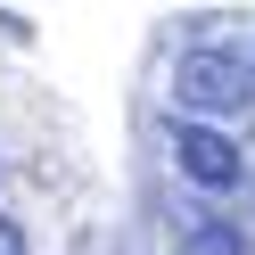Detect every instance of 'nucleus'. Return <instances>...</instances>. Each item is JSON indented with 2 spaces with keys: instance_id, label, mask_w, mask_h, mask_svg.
<instances>
[{
  "instance_id": "1",
  "label": "nucleus",
  "mask_w": 255,
  "mask_h": 255,
  "mask_svg": "<svg viewBox=\"0 0 255 255\" xmlns=\"http://www.w3.org/2000/svg\"><path fill=\"white\" fill-rule=\"evenodd\" d=\"M173 107L181 116H247L255 107V58L247 50H181L173 58Z\"/></svg>"
},
{
  "instance_id": "2",
  "label": "nucleus",
  "mask_w": 255,
  "mask_h": 255,
  "mask_svg": "<svg viewBox=\"0 0 255 255\" xmlns=\"http://www.w3.org/2000/svg\"><path fill=\"white\" fill-rule=\"evenodd\" d=\"M165 156H173V173H181L189 189H206V198H222V189H247V181H255L247 156H239V140L214 132V116H173Z\"/></svg>"
},
{
  "instance_id": "3",
  "label": "nucleus",
  "mask_w": 255,
  "mask_h": 255,
  "mask_svg": "<svg viewBox=\"0 0 255 255\" xmlns=\"http://www.w3.org/2000/svg\"><path fill=\"white\" fill-rule=\"evenodd\" d=\"M181 255H247V222H231V214H189V222H181Z\"/></svg>"
},
{
  "instance_id": "4",
  "label": "nucleus",
  "mask_w": 255,
  "mask_h": 255,
  "mask_svg": "<svg viewBox=\"0 0 255 255\" xmlns=\"http://www.w3.org/2000/svg\"><path fill=\"white\" fill-rule=\"evenodd\" d=\"M0 255H33V239H25L17 214H0Z\"/></svg>"
}]
</instances>
